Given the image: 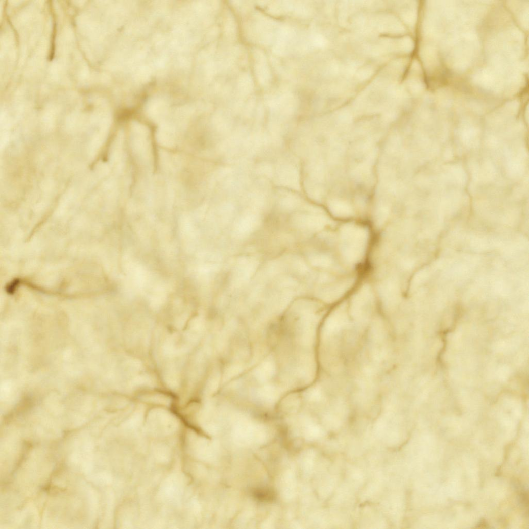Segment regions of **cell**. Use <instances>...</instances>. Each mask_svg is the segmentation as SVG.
<instances>
[{"label": "cell", "mask_w": 529, "mask_h": 529, "mask_svg": "<svg viewBox=\"0 0 529 529\" xmlns=\"http://www.w3.org/2000/svg\"><path fill=\"white\" fill-rule=\"evenodd\" d=\"M368 238L366 230L348 224L341 229V251L344 259L350 263L358 262L362 257Z\"/></svg>", "instance_id": "obj_1"}, {"label": "cell", "mask_w": 529, "mask_h": 529, "mask_svg": "<svg viewBox=\"0 0 529 529\" xmlns=\"http://www.w3.org/2000/svg\"><path fill=\"white\" fill-rule=\"evenodd\" d=\"M381 291L383 300L388 304H396L399 300V288L394 283L387 282L382 285Z\"/></svg>", "instance_id": "obj_2"}, {"label": "cell", "mask_w": 529, "mask_h": 529, "mask_svg": "<svg viewBox=\"0 0 529 529\" xmlns=\"http://www.w3.org/2000/svg\"><path fill=\"white\" fill-rule=\"evenodd\" d=\"M349 285V283L344 282L331 286L325 294V298L331 302L337 300L346 291Z\"/></svg>", "instance_id": "obj_3"}]
</instances>
